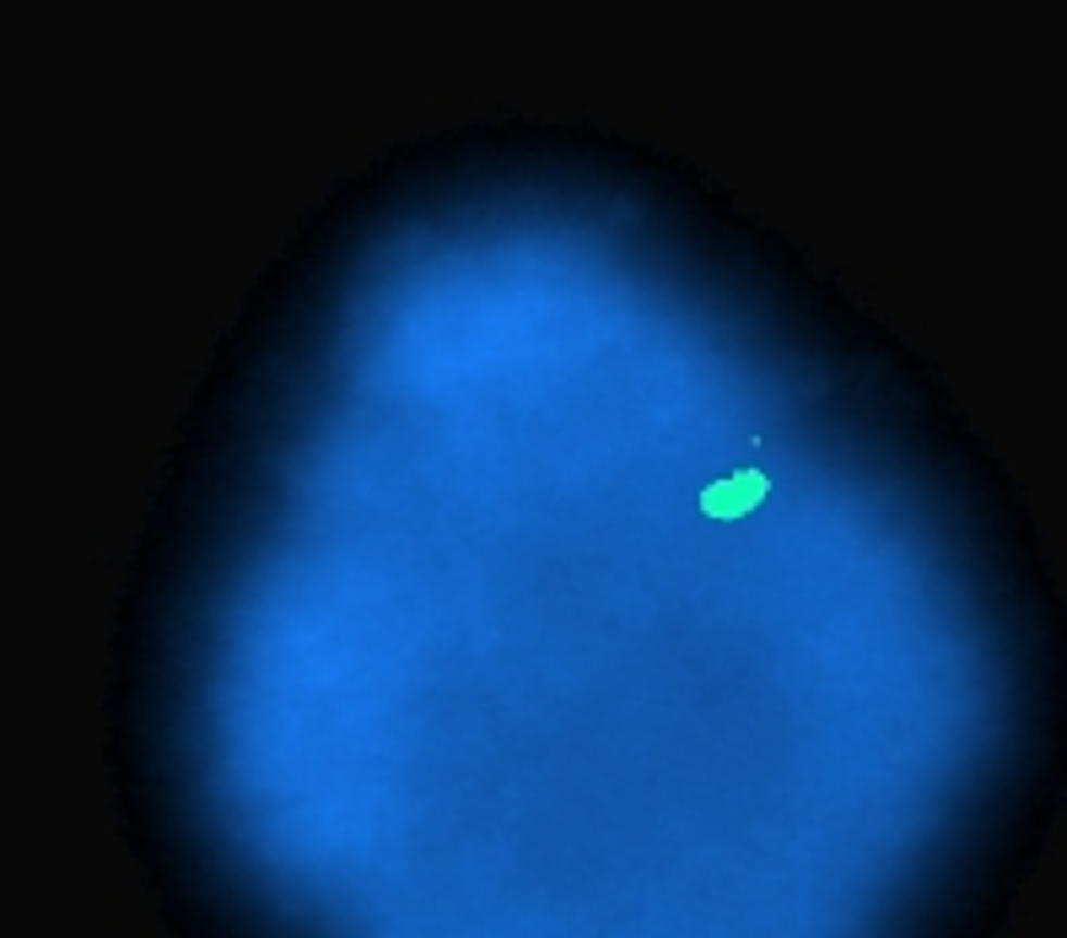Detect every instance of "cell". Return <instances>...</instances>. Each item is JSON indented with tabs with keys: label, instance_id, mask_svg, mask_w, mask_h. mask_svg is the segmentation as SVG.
I'll return each instance as SVG.
<instances>
[{
	"label": "cell",
	"instance_id": "obj_1",
	"mask_svg": "<svg viewBox=\"0 0 1067 938\" xmlns=\"http://www.w3.org/2000/svg\"><path fill=\"white\" fill-rule=\"evenodd\" d=\"M765 491H771V480H765L761 469H739V474H728V480H717V485L701 491V512L707 518H723V523L750 518L765 502Z\"/></svg>",
	"mask_w": 1067,
	"mask_h": 938
}]
</instances>
